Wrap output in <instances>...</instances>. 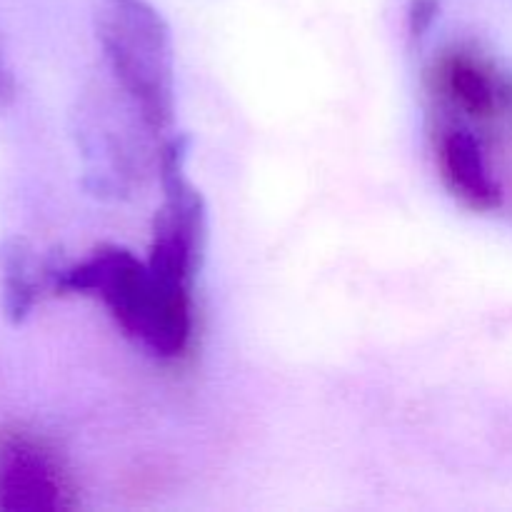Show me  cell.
<instances>
[{
    "mask_svg": "<svg viewBox=\"0 0 512 512\" xmlns=\"http://www.w3.org/2000/svg\"><path fill=\"white\" fill-rule=\"evenodd\" d=\"M53 293L93 295L120 330L163 360L180 358L193 335V290L160 278L123 245H100L78 263H55Z\"/></svg>",
    "mask_w": 512,
    "mask_h": 512,
    "instance_id": "1",
    "label": "cell"
},
{
    "mask_svg": "<svg viewBox=\"0 0 512 512\" xmlns=\"http://www.w3.org/2000/svg\"><path fill=\"white\" fill-rule=\"evenodd\" d=\"M95 33L120 90L145 130L165 135L175 120V45L150 0H100Z\"/></svg>",
    "mask_w": 512,
    "mask_h": 512,
    "instance_id": "2",
    "label": "cell"
},
{
    "mask_svg": "<svg viewBox=\"0 0 512 512\" xmlns=\"http://www.w3.org/2000/svg\"><path fill=\"white\" fill-rule=\"evenodd\" d=\"M190 140L170 135L158 153L163 203L153 220L148 265L163 280L193 290L208 248V205L185 173Z\"/></svg>",
    "mask_w": 512,
    "mask_h": 512,
    "instance_id": "3",
    "label": "cell"
},
{
    "mask_svg": "<svg viewBox=\"0 0 512 512\" xmlns=\"http://www.w3.org/2000/svg\"><path fill=\"white\" fill-rule=\"evenodd\" d=\"M68 505L53 458L25 438L0 443V510L55 512Z\"/></svg>",
    "mask_w": 512,
    "mask_h": 512,
    "instance_id": "4",
    "label": "cell"
},
{
    "mask_svg": "<svg viewBox=\"0 0 512 512\" xmlns=\"http://www.w3.org/2000/svg\"><path fill=\"white\" fill-rule=\"evenodd\" d=\"M55 260L40 258L25 238L0 245V293L10 323H23L45 293H53Z\"/></svg>",
    "mask_w": 512,
    "mask_h": 512,
    "instance_id": "5",
    "label": "cell"
},
{
    "mask_svg": "<svg viewBox=\"0 0 512 512\" xmlns=\"http://www.w3.org/2000/svg\"><path fill=\"white\" fill-rule=\"evenodd\" d=\"M440 170L448 188L463 203L478 210H493L500 205V185L490 175L480 140L468 130H450L440 140Z\"/></svg>",
    "mask_w": 512,
    "mask_h": 512,
    "instance_id": "6",
    "label": "cell"
},
{
    "mask_svg": "<svg viewBox=\"0 0 512 512\" xmlns=\"http://www.w3.org/2000/svg\"><path fill=\"white\" fill-rule=\"evenodd\" d=\"M443 85L450 98L470 115H490L498 105L493 78L468 55H453L443 63Z\"/></svg>",
    "mask_w": 512,
    "mask_h": 512,
    "instance_id": "7",
    "label": "cell"
},
{
    "mask_svg": "<svg viewBox=\"0 0 512 512\" xmlns=\"http://www.w3.org/2000/svg\"><path fill=\"white\" fill-rule=\"evenodd\" d=\"M440 13L438 0H413L408 8V28L413 38H423Z\"/></svg>",
    "mask_w": 512,
    "mask_h": 512,
    "instance_id": "8",
    "label": "cell"
},
{
    "mask_svg": "<svg viewBox=\"0 0 512 512\" xmlns=\"http://www.w3.org/2000/svg\"><path fill=\"white\" fill-rule=\"evenodd\" d=\"M15 100V78L10 70L8 60H5L3 45H0V113L8 110Z\"/></svg>",
    "mask_w": 512,
    "mask_h": 512,
    "instance_id": "9",
    "label": "cell"
}]
</instances>
